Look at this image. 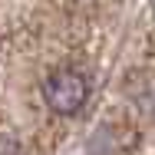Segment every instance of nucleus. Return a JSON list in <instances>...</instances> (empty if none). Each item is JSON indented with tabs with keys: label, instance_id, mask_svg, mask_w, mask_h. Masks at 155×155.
Wrapping results in <instances>:
<instances>
[{
	"label": "nucleus",
	"instance_id": "nucleus-1",
	"mask_svg": "<svg viewBox=\"0 0 155 155\" xmlns=\"http://www.w3.org/2000/svg\"><path fill=\"white\" fill-rule=\"evenodd\" d=\"M86 93H89V86H86L83 73H76V69H56V73L43 83L46 106H50L53 112H60V116L79 112L83 102H86Z\"/></svg>",
	"mask_w": 155,
	"mask_h": 155
}]
</instances>
